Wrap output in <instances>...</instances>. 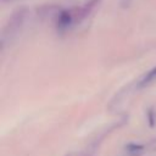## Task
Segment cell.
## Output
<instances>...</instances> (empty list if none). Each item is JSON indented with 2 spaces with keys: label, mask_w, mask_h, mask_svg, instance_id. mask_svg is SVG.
<instances>
[{
  "label": "cell",
  "mask_w": 156,
  "mask_h": 156,
  "mask_svg": "<svg viewBox=\"0 0 156 156\" xmlns=\"http://www.w3.org/2000/svg\"><path fill=\"white\" fill-rule=\"evenodd\" d=\"M26 15H27L26 10H23V9L17 10L16 12H13V15L11 16V18L7 22L6 27L4 28V32H2V44H5L6 40H10L11 38H13L18 33V30L21 29V27L24 23Z\"/></svg>",
  "instance_id": "obj_1"
},
{
  "label": "cell",
  "mask_w": 156,
  "mask_h": 156,
  "mask_svg": "<svg viewBox=\"0 0 156 156\" xmlns=\"http://www.w3.org/2000/svg\"><path fill=\"white\" fill-rule=\"evenodd\" d=\"M156 78V67H154L146 76H145V78H143V80H141V84H146V83H149V82H151L152 79H155Z\"/></svg>",
  "instance_id": "obj_2"
},
{
  "label": "cell",
  "mask_w": 156,
  "mask_h": 156,
  "mask_svg": "<svg viewBox=\"0 0 156 156\" xmlns=\"http://www.w3.org/2000/svg\"><path fill=\"white\" fill-rule=\"evenodd\" d=\"M147 119H149L150 127H154L155 126V122H156V112H155L154 108H150L147 111Z\"/></svg>",
  "instance_id": "obj_3"
},
{
  "label": "cell",
  "mask_w": 156,
  "mask_h": 156,
  "mask_svg": "<svg viewBox=\"0 0 156 156\" xmlns=\"http://www.w3.org/2000/svg\"><path fill=\"white\" fill-rule=\"evenodd\" d=\"M141 149H143L141 145H128V146H127V150H128L130 154H138Z\"/></svg>",
  "instance_id": "obj_4"
}]
</instances>
